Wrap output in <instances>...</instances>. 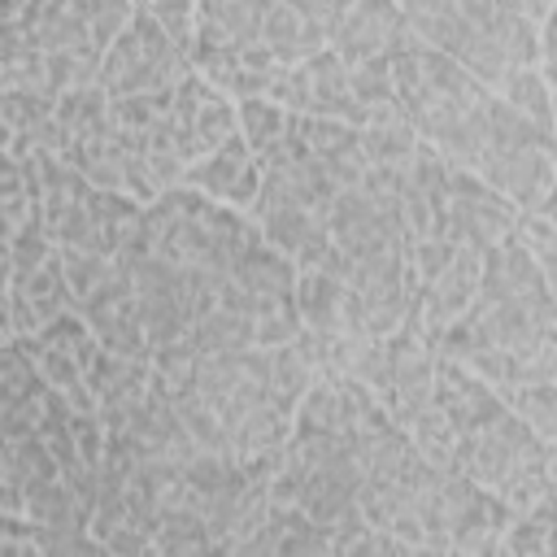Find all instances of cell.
Wrapping results in <instances>:
<instances>
[{"instance_id": "cell-1", "label": "cell", "mask_w": 557, "mask_h": 557, "mask_svg": "<svg viewBox=\"0 0 557 557\" xmlns=\"http://www.w3.org/2000/svg\"><path fill=\"white\" fill-rule=\"evenodd\" d=\"M183 74H191L187 57L161 35V26L152 22L148 4H135L126 30L109 44V52L100 61L96 87L109 100H122V96H157V91H174V83Z\"/></svg>"}, {"instance_id": "cell-2", "label": "cell", "mask_w": 557, "mask_h": 557, "mask_svg": "<svg viewBox=\"0 0 557 557\" xmlns=\"http://www.w3.org/2000/svg\"><path fill=\"white\" fill-rule=\"evenodd\" d=\"M444 191H448V235H453V244H461V248L487 252V248H496V244L513 231V222H518V209H513L505 196H496V191H492L479 174H470V170H448Z\"/></svg>"}, {"instance_id": "cell-3", "label": "cell", "mask_w": 557, "mask_h": 557, "mask_svg": "<svg viewBox=\"0 0 557 557\" xmlns=\"http://www.w3.org/2000/svg\"><path fill=\"white\" fill-rule=\"evenodd\" d=\"M496 196H505L518 213L553 200L557 183V157L553 148H487L474 170Z\"/></svg>"}, {"instance_id": "cell-4", "label": "cell", "mask_w": 557, "mask_h": 557, "mask_svg": "<svg viewBox=\"0 0 557 557\" xmlns=\"http://www.w3.org/2000/svg\"><path fill=\"white\" fill-rule=\"evenodd\" d=\"M74 313L87 322V331L96 335V344H100L104 352L126 357V361H148V344H144V331H139L131 278L109 274L87 300L74 305Z\"/></svg>"}, {"instance_id": "cell-5", "label": "cell", "mask_w": 557, "mask_h": 557, "mask_svg": "<svg viewBox=\"0 0 557 557\" xmlns=\"http://www.w3.org/2000/svg\"><path fill=\"white\" fill-rule=\"evenodd\" d=\"M183 187L209 196L213 205H226V209L248 213L252 200H257V187H261V165L248 152V144L239 135H231L226 144H218L213 152H205L200 161L187 165Z\"/></svg>"}, {"instance_id": "cell-6", "label": "cell", "mask_w": 557, "mask_h": 557, "mask_svg": "<svg viewBox=\"0 0 557 557\" xmlns=\"http://www.w3.org/2000/svg\"><path fill=\"white\" fill-rule=\"evenodd\" d=\"M500 300H518L535 309L553 305V278L531 261V252L518 244L513 231L483 252V274H479V305H500Z\"/></svg>"}, {"instance_id": "cell-7", "label": "cell", "mask_w": 557, "mask_h": 557, "mask_svg": "<svg viewBox=\"0 0 557 557\" xmlns=\"http://www.w3.org/2000/svg\"><path fill=\"white\" fill-rule=\"evenodd\" d=\"M435 409L448 418V426H453L457 440L483 431L487 422H496L505 413L500 396L483 379H474L470 370H461L448 357L435 361Z\"/></svg>"}, {"instance_id": "cell-8", "label": "cell", "mask_w": 557, "mask_h": 557, "mask_svg": "<svg viewBox=\"0 0 557 557\" xmlns=\"http://www.w3.org/2000/svg\"><path fill=\"white\" fill-rule=\"evenodd\" d=\"M400 22H405L400 4H383V0L348 4L326 48H331L344 65H357V61L383 57V48H387V39L400 30Z\"/></svg>"}, {"instance_id": "cell-9", "label": "cell", "mask_w": 557, "mask_h": 557, "mask_svg": "<svg viewBox=\"0 0 557 557\" xmlns=\"http://www.w3.org/2000/svg\"><path fill=\"white\" fill-rule=\"evenodd\" d=\"M39 4H0V91L44 87V52L35 48Z\"/></svg>"}, {"instance_id": "cell-10", "label": "cell", "mask_w": 557, "mask_h": 557, "mask_svg": "<svg viewBox=\"0 0 557 557\" xmlns=\"http://www.w3.org/2000/svg\"><path fill=\"white\" fill-rule=\"evenodd\" d=\"M296 131L309 148V157L331 174L335 187H357L366 174V157H361V131L331 122V117H296Z\"/></svg>"}, {"instance_id": "cell-11", "label": "cell", "mask_w": 557, "mask_h": 557, "mask_svg": "<svg viewBox=\"0 0 557 557\" xmlns=\"http://www.w3.org/2000/svg\"><path fill=\"white\" fill-rule=\"evenodd\" d=\"M261 13L265 4L257 0H205L196 4V39L205 48H248L261 39Z\"/></svg>"}, {"instance_id": "cell-12", "label": "cell", "mask_w": 557, "mask_h": 557, "mask_svg": "<svg viewBox=\"0 0 557 557\" xmlns=\"http://www.w3.org/2000/svg\"><path fill=\"white\" fill-rule=\"evenodd\" d=\"M305 74H309V113L305 117H331V122H344V126H366V109H357V100L348 96V65L322 48L305 61Z\"/></svg>"}, {"instance_id": "cell-13", "label": "cell", "mask_w": 557, "mask_h": 557, "mask_svg": "<svg viewBox=\"0 0 557 557\" xmlns=\"http://www.w3.org/2000/svg\"><path fill=\"white\" fill-rule=\"evenodd\" d=\"M148 379H152L148 361H126V357H113L104 348L83 370V383H87V392L96 400V413H122V409H131L148 392Z\"/></svg>"}, {"instance_id": "cell-14", "label": "cell", "mask_w": 557, "mask_h": 557, "mask_svg": "<svg viewBox=\"0 0 557 557\" xmlns=\"http://www.w3.org/2000/svg\"><path fill=\"white\" fill-rule=\"evenodd\" d=\"M231 283L244 287L252 300H278V296L296 292V265L287 257H278L274 248H265L261 239H252L231 261Z\"/></svg>"}, {"instance_id": "cell-15", "label": "cell", "mask_w": 557, "mask_h": 557, "mask_svg": "<svg viewBox=\"0 0 557 557\" xmlns=\"http://www.w3.org/2000/svg\"><path fill=\"white\" fill-rule=\"evenodd\" d=\"M139 226H144V205H135L122 191H96L91 187V244L100 257H113Z\"/></svg>"}, {"instance_id": "cell-16", "label": "cell", "mask_w": 557, "mask_h": 557, "mask_svg": "<svg viewBox=\"0 0 557 557\" xmlns=\"http://www.w3.org/2000/svg\"><path fill=\"white\" fill-rule=\"evenodd\" d=\"M83 44H96L91 39V26H87V0H52V4H39L35 48L44 57L48 52H74Z\"/></svg>"}, {"instance_id": "cell-17", "label": "cell", "mask_w": 557, "mask_h": 557, "mask_svg": "<svg viewBox=\"0 0 557 557\" xmlns=\"http://www.w3.org/2000/svg\"><path fill=\"white\" fill-rule=\"evenodd\" d=\"M287 435H292V409H283V405H261V409L244 413L235 426H226V444H231L235 461L274 453L287 444Z\"/></svg>"}, {"instance_id": "cell-18", "label": "cell", "mask_w": 557, "mask_h": 557, "mask_svg": "<svg viewBox=\"0 0 557 557\" xmlns=\"http://www.w3.org/2000/svg\"><path fill=\"white\" fill-rule=\"evenodd\" d=\"M296 313H300V326L322 335V331H339V309H344V283L326 278L322 270H300L296 274Z\"/></svg>"}, {"instance_id": "cell-19", "label": "cell", "mask_w": 557, "mask_h": 557, "mask_svg": "<svg viewBox=\"0 0 557 557\" xmlns=\"http://www.w3.org/2000/svg\"><path fill=\"white\" fill-rule=\"evenodd\" d=\"M152 544H157V557H226L209 540V531L196 518V509H183V505L178 509H161Z\"/></svg>"}, {"instance_id": "cell-20", "label": "cell", "mask_w": 557, "mask_h": 557, "mask_svg": "<svg viewBox=\"0 0 557 557\" xmlns=\"http://www.w3.org/2000/svg\"><path fill=\"white\" fill-rule=\"evenodd\" d=\"M492 96L505 100L509 109H518V113H522L527 122H535L540 131H553V83H548L535 65L509 70V74L496 83Z\"/></svg>"}, {"instance_id": "cell-21", "label": "cell", "mask_w": 557, "mask_h": 557, "mask_svg": "<svg viewBox=\"0 0 557 557\" xmlns=\"http://www.w3.org/2000/svg\"><path fill=\"white\" fill-rule=\"evenodd\" d=\"M170 405L187 431V440L196 444V453H209V457H231V444H226V426L222 418L213 413V405L196 392V387H178L170 392Z\"/></svg>"}, {"instance_id": "cell-22", "label": "cell", "mask_w": 557, "mask_h": 557, "mask_svg": "<svg viewBox=\"0 0 557 557\" xmlns=\"http://www.w3.org/2000/svg\"><path fill=\"white\" fill-rule=\"evenodd\" d=\"M22 518L30 527H44V531H65V527H87V509L70 496V487L61 479L52 483H39V487H26L22 492Z\"/></svg>"}, {"instance_id": "cell-23", "label": "cell", "mask_w": 557, "mask_h": 557, "mask_svg": "<svg viewBox=\"0 0 557 557\" xmlns=\"http://www.w3.org/2000/svg\"><path fill=\"white\" fill-rule=\"evenodd\" d=\"M261 44L270 48V57L278 65H300V61L313 57V48L305 39V26H300V13L287 0L265 4V13H261Z\"/></svg>"}, {"instance_id": "cell-24", "label": "cell", "mask_w": 557, "mask_h": 557, "mask_svg": "<svg viewBox=\"0 0 557 557\" xmlns=\"http://www.w3.org/2000/svg\"><path fill=\"white\" fill-rule=\"evenodd\" d=\"M418 135L409 122H374L361 126V157L374 170H409L413 152H418Z\"/></svg>"}, {"instance_id": "cell-25", "label": "cell", "mask_w": 557, "mask_h": 557, "mask_svg": "<svg viewBox=\"0 0 557 557\" xmlns=\"http://www.w3.org/2000/svg\"><path fill=\"white\" fill-rule=\"evenodd\" d=\"M500 548L509 557H553V496L535 500L527 513H513L500 535Z\"/></svg>"}, {"instance_id": "cell-26", "label": "cell", "mask_w": 557, "mask_h": 557, "mask_svg": "<svg viewBox=\"0 0 557 557\" xmlns=\"http://www.w3.org/2000/svg\"><path fill=\"white\" fill-rule=\"evenodd\" d=\"M500 405L522 418L544 444L557 440V383H535V387H509L500 392Z\"/></svg>"}, {"instance_id": "cell-27", "label": "cell", "mask_w": 557, "mask_h": 557, "mask_svg": "<svg viewBox=\"0 0 557 557\" xmlns=\"http://www.w3.org/2000/svg\"><path fill=\"white\" fill-rule=\"evenodd\" d=\"M57 126L70 135V139H87L96 131H104L109 122V96L100 87H78V91H65L52 109Z\"/></svg>"}, {"instance_id": "cell-28", "label": "cell", "mask_w": 557, "mask_h": 557, "mask_svg": "<svg viewBox=\"0 0 557 557\" xmlns=\"http://www.w3.org/2000/svg\"><path fill=\"white\" fill-rule=\"evenodd\" d=\"M513 235H518V244L531 252V261L553 278V274H557V209H553V200H544V205L518 213Z\"/></svg>"}, {"instance_id": "cell-29", "label": "cell", "mask_w": 557, "mask_h": 557, "mask_svg": "<svg viewBox=\"0 0 557 557\" xmlns=\"http://www.w3.org/2000/svg\"><path fill=\"white\" fill-rule=\"evenodd\" d=\"M487 148H553V131H540L505 100H487Z\"/></svg>"}, {"instance_id": "cell-30", "label": "cell", "mask_w": 557, "mask_h": 557, "mask_svg": "<svg viewBox=\"0 0 557 557\" xmlns=\"http://www.w3.org/2000/svg\"><path fill=\"white\" fill-rule=\"evenodd\" d=\"M405 435H409L413 453H418L426 466H435V470H453V444H457V435H453L448 418H444L435 405L422 409V413L405 426Z\"/></svg>"}, {"instance_id": "cell-31", "label": "cell", "mask_w": 557, "mask_h": 557, "mask_svg": "<svg viewBox=\"0 0 557 557\" xmlns=\"http://www.w3.org/2000/svg\"><path fill=\"white\" fill-rule=\"evenodd\" d=\"M300 313H296V300L292 296H278V300H257L252 309V348H283L300 335Z\"/></svg>"}, {"instance_id": "cell-32", "label": "cell", "mask_w": 557, "mask_h": 557, "mask_svg": "<svg viewBox=\"0 0 557 557\" xmlns=\"http://www.w3.org/2000/svg\"><path fill=\"white\" fill-rule=\"evenodd\" d=\"M235 126H239V139L248 144L252 157H261L287 126V113L278 104H270L265 96L261 100H239L235 104Z\"/></svg>"}, {"instance_id": "cell-33", "label": "cell", "mask_w": 557, "mask_h": 557, "mask_svg": "<svg viewBox=\"0 0 557 557\" xmlns=\"http://www.w3.org/2000/svg\"><path fill=\"white\" fill-rule=\"evenodd\" d=\"M252 226H257V235H261L265 248H274L278 257L292 261V257L300 252V244L313 235V226H322V222H313L305 209H274V213L257 218Z\"/></svg>"}, {"instance_id": "cell-34", "label": "cell", "mask_w": 557, "mask_h": 557, "mask_svg": "<svg viewBox=\"0 0 557 557\" xmlns=\"http://www.w3.org/2000/svg\"><path fill=\"white\" fill-rule=\"evenodd\" d=\"M331 544H335V535L326 527L300 518L296 509L278 513V548H274V557H331Z\"/></svg>"}, {"instance_id": "cell-35", "label": "cell", "mask_w": 557, "mask_h": 557, "mask_svg": "<svg viewBox=\"0 0 557 557\" xmlns=\"http://www.w3.org/2000/svg\"><path fill=\"white\" fill-rule=\"evenodd\" d=\"M348 96L357 100V109H383L396 104V87H392V61L387 57H370L348 65Z\"/></svg>"}, {"instance_id": "cell-36", "label": "cell", "mask_w": 557, "mask_h": 557, "mask_svg": "<svg viewBox=\"0 0 557 557\" xmlns=\"http://www.w3.org/2000/svg\"><path fill=\"white\" fill-rule=\"evenodd\" d=\"M52 252H57V244L48 239L44 218L30 213V218L13 231V239H9V278H13V274H30V270H39Z\"/></svg>"}, {"instance_id": "cell-37", "label": "cell", "mask_w": 557, "mask_h": 557, "mask_svg": "<svg viewBox=\"0 0 557 557\" xmlns=\"http://www.w3.org/2000/svg\"><path fill=\"white\" fill-rule=\"evenodd\" d=\"M57 257H61V274H65V287H70V300H74V305L87 300V296L113 274L109 257H96V252H87V248H57Z\"/></svg>"}, {"instance_id": "cell-38", "label": "cell", "mask_w": 557, "mask_h": 557, "mask_svg": "<svg viewBox=\"0 0 557 557\" xmlns=\"http://www.w3.org/2000/svg\"><path fill=\"white\" fill-rule=\"evenodd\" d=\"M196 361H200V352L191 348V339H178V344H165V348H152L148 352V370H152L157 383H165V392L191 387Z\"/></svg>"}, {"instance_id": "cell-39", "label": "cell", "mask_w": 557, "mask_h": 557, "mask_svg": "<svg viewBox=\"0 0 557 557\" xmlns=\"http://www.w3.org/2000/svg\"><path fill=\"white\" fill-rule=\"evenodd\" d=\"M30 544L39 557H104V548L87 535V527H65V531L30 527Z\"/></svg>"}, {"instance_id": "cell-40", "label": "cell", "mask_w": 557, "mask_h": 557, "mask_svg": "<svg viewBox=\"0 0 557 557\" xmlns=\"http://www.w3.org/2000/svg\"><path fill=\"white\" fill-rule=\"evenodd\" d=\"M9 453H13V470H17L22 492H26V487H39V483L61 479V474H57V461H52V453L44 448V440H39V435L9 444Z\"/></svg>"}, {"instance_id": "cell-41", "label": "cell", "mask_w": 557, "mask_h": 557, "mask_svg": "<svg viewBox=\"0 0 557 557\" xmlns=\"http://www.w3.org/2000/svg\"><path fill=\"white\" fill-rule=\"evenodd\" d=\"M265 100L278 104L283 113H292V117H305L309 113V74H305V61L300 65H278L274 78H270Z\"/></svg>"}, {"instance_id": "cell-42", "label": "cell", "mask_w": 557, "mask_h": 557, "mask_svg": "<svg viewBox=\"0 0 557 557\" xmlns=\"http://www.w3.org/2000/svg\"><path fill=\"white\" fill-rule=\"evenodd\" d=\"M148 13L161 26V35L187 57L191 52V39H196V4H183V0H174V4H148Z\"/></svg>"}, {"instance_id": "cell-43", "label": "cell", "mask_w": 557, "mask_h": 557, "mask_svg": "<svg viewBox=\"0 0 557 557\" xmlns=\"http://www.w3.org/2000/svg\"><path fill=\"white\" fill-rule=\"evenodd\" d=\"M453 252H457V244H444V239H413V244H405V261H409V270L418 278V287L440 278V270L453 261Z\"/></svg>"}, {"instance_id": "cell-44", "label": "cell", "mask_w": 557, "mask_h": 557, "mask_svg": "<svg viewBox=\"0 0 557 557\" xmlns=\"http://www.w3.org/2000/svg\"><path fill=\"white\" fill-rule=\"evenodd\" d=\"M0 509H4V513H22V483H17L13 453H9L4 440H0Z\"/></svg>"}, {"instance_id": "cell-45", "label": "cell", "mask_w": 557, "mask_h": 557, "mask_svg": "<svg viewBox=\"0 0 557 557\" xmlns=\"http://www.w3.org/2000/svg\"><path fill=\"white\" fill-rule=\"evenodd\" d=\"M0 544H30V522L22 513L0 509Z\"/></svg>"}]
</instances>
